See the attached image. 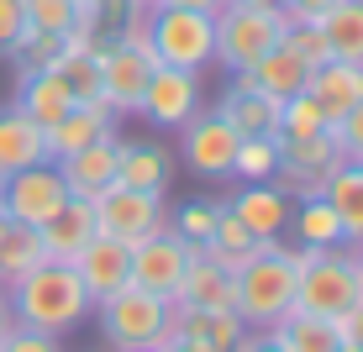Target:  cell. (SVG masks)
<instances>
[{
    "label": "cell",
    "instance_id": "obj_14",
    "mask_svg": "<svg viewBox=\"0 0 363 352\" xmlns=\"http://www.w3.org/2000/svg\"><path fill=\"white\" fill-rule=\"evenodd\" d=\"M216 116L227 121L237 137H279V100L253 90V84L237 79V74H232V84L216 100Z\"/></svg>",
    "mask_w": 363,
    "mask_h": 352
},
{
    "label": "cell",
    "instance_id": "obj_27",
    "mask_svg": "<svg viewBox=\"0 0 363 352\" xmlns=\"http://www.w3.org/2000/svg\"><path fill=\"white\" fill-rule=\"evenodd\" d=\"M237 79H247L253 90H264V95H274V100H290V95H300L306 90V79H311V69L300 64V58L284 47V37H279V47H269L264 58H258L253 69H242Z\"/></svg>",
    "mask_w": 363,
    "mask_h": 352
},
{
    "label": "cell",
    "instance_id": "obj_41",
    "mask_svg": "<svg viewBox=\"0 0 363 352\" xmlns=\"http://www.w3.org/2000/svg\"><path fill=\"white\" fill-rule=\"evenodd\" d=\"M27 16H21V0H0V53H11V42L21 37Z\"/></svg>",
    "mask_w": 363,
    "mask_h": 352
},
{
    "label": "cell",
    "instance_id": "obj_8",
    "mask_svg": "<svg viewBox=\"0 0 363 352\" xmlns=\"http://www.w3.org/2000/svg\"><path fill=\"white\" fill-rule=\"evenodd\" d=\"M69 200V184L58 174V163H32V169H16L0 179V216L21 221V226H43L58 205Z\"/></svg>",
    "mask_w": 363,
    "mask_h": 352
},
{
    "label": "cell",
    "instance_id": "obj_22",
    "mask_svg": "<svg viewBox=\"0 0 363 352\" xmlns=\"http://www.w3.org/2000/svg\"><path fill=\"white\" fill-rule=\"evenodd\" d=\"M321 195H327V205L337 210V221H342V242L347 247H363V163H347L342 158L327 174Z\"/></svg>",
    "mask_w": 363,
    "mask_h": 352
},
{
    "label": "cell",
    "instance_id": "obj_54",
    "mask_svg": "<svg viewBox=\"0 0 363 352\" xmlns=\"http://www.w3.org/2000/svg\"><path fill=\"white\" fill-rule=\"evenodd\" d=\"M0 179H6V174H0Z\"/></svg>",
    "mask_w": 363,
    "mask_h": 352
},
{
    "label": "cell",
    "instance_id": "obj_39",
    "mask_svg": "<svg viewBox=\"0 0 363 352\" xmlns=\"http://www.w3.org/2000/svg\"><path fill=\"white\" fill-rule=\"evenodd\" d=\"M327 132H332L337 153H342L347 163H363V100H358V106H347V110L332 121Z\"/></svg>",
    "mask_w": 363,
    "mask_h": 352
},
{
    "label": "cell",
    "instance_id": "obj_43",
    "mask_svg": "<svg viewBox=\"0 0 363 352\" xmlns=\"http://www.w3.org/2000/svg\"><path fill=\"white\" fill-rule=\"evenodd\" d=\"M337 331H342V342L363 347V300H358L353 310H342V316H337Z\"/></svg>",
    "mask_w": 363,
    "mask_h": 352
},
{
    "label": "cell",
    "instance_id": "obj_37",
    "mask_svg": "<svg viewBox=\"0 0 363 352\" xmlns=\"http://www.w3.org/2000/svg\"><path fill=\"white\" fill-rule=\"evenodd\" d=\"M21 16L32 32H53L64 37L74 27V0H21Z\"/></svg>",
    "mask_w": 363,
    "mask_h": 352
},
{
    "label": "cell",
    "instance_id": "obj_5",
    "mask_svg": "<svg viewBox=\"0 0 363 352\" xmlns=\"http://www.w3.org/2000/svg\"><path fill=\"white\" fill-rule=\"evenodd\" d=\"M363 300L358 284V247H327L316 263H306L295 279V310H311V316H342Z\"/></svg>",
    "mask_w": 363,
    "mask_h": 352
},
{
    "label": "cell",
    "instance_id": "obj_30",
    "mask_svg": "<svg viewBox=\"0 0 363 352\" xmlns=\"http://www.w3.org/2000/svg\"><path fill=\"white\" fill-rule=\"evenodd\" d=\"M43 258H48V247H43V237H37V226H21V221L0 226V289H11Z\"/></svg>",
    "mask_w": 363,
    "mask_h": 352
},
{
    "label": "cell",
    "instance_id": "obj_32",
    "mask_svg": "<svg viewBox=\"0 0 363 352\" xmlns=\"http://www.w3.org/2000/svg\"><path fill=\"white\" fill-rule=\"evenodd\" d=\"M279 169V137H242L232 158V184H274Z\"/></svg>",
    "mask_w": 363,
    "mask_h": 352
},
{
    "label": "cell",
    "instance_id": "obj_4",
    "mask_svg": "<svg viewBox=\"0 0 363 352\" xmlns=\"http://www.w3.org/2000/svg\"><path fill=\"white\" fill-rule=\"evenodd\" d=\"M284 37V11H269V6H227L216 11V64L227 74H242L253 69L269 47H279Z\"/></svg>",
    "mask_w": 363,
    "mask_h": 352
},
{
    "label": "cell",
    "instance_id": "obj_35",
    "mask_svg": "<svg viewBox=\"0 0 363 352\" xmlns=\"http://www.w3.org/2000/svg\"><path fill=\"white\" fill-rule=\"evenodd\" d=\"M216 205H221V200H184L179 210H169V226L190 247H206L211 242V226H216Z\"/></svg>",
    "mask_w": 363,
    "mask_h": 352
},
{
    "label": "cell",
    "instance_id": "obj_15",
    "mask_svg": "<svg viewBox=\"0 0 363 352\" xmlns=\"http://www.w3.org/2000/svg\"><path fill=\"white\" fill-rule=\"evenodd\" d=\"M11 106L48 132L53 121H64L79 100H74V90L64 84V74L48 64V69H21V84H16V100H11Z\"/></svg>",
    "mask_w": 363,
    "mask_h": 352
},
{
    "label": "cell",
    "instance_id": "obj_50",
    "mask_svg": "<svg viewBox=\"0 0 363 352\" xmlns=\"http://www.w3.org/2000/svg\"><path fill=\"white\" fill-rule=\"evenodd\" d=\"M358 284H363V247H358Z\"/></svg>",
    "mask_w": 363,
    "mask_h": 352
},
{
    "label": "cell",
    "instance_id": "obj_12",
    "mask_svg": "<svg viewBox=\"0 0 363 352\" xmlns=\"http://www.w3.org/2000/svg\"><path fill=\"white\" fill-rule=\"evenodd\" d=\"M342 163L337 153L332 132L321 137H300V142H284L279 137V169H274V184H279L290 200H306V195H321V184H327V174Z\"/></svg>",
    "mask_w": 363,
    "mask_h": 352
},
{
    "label": "cell",
    "instance_id": "obj_40",
    "mask_svg": "<svg viewBox=\"0 0 363 352\" xmlns=\"http://www.w3.org/2000/svg\"><path fill=\"white\" fill-rule=\"evenodd\" d=\"M0 352H64V347H58V336L37 331V326H21V321H11L6 331H0Z\"/></svg>",
    "mask_w": 363,
    "mask_h": 352
},
{
    "label": "cell",
    "instance_id": "obj_28",
    "mask_svg": "<svg viewBox=\"0 0 363 352\" xmlns=\"http://www.w3.org/2000/svg\"><path fill=\"white\" fill-rule=\"evenodd\" d=\"M174 300L200 305V310H232L237 289H232V273L216 268V263L195 247V258H190V268H184V284H179V295H174Z\"/></svg>",
    "mask_w": 363,
    "mask_h": 352
},
{
    "label": "cell",
    "instance_id": "obj_24",
    "mask_svg": "<svg viewBox=\"0 0 363 352\" xmlns=\"http://www.w3.org/2000/svg\"><path fill=\"white\" fill-rule=\"evenodd\" d=\"M269 242H274V237H269ZM269 242H264V237H253V232H247V226H242V221H237L232 210H227V200H221V205H216V226H211V242L200 247V253H206L211 263H216V268L237 273L247 258H258V253H264Z\"/></svg>",
    "mask_w": 363,
    "mask_h": 352
},
{
    "label": "cell",
    "instance_id": "obj_11",
    "mask_svg": "<svg viewBox=\"0 0 363 352\" xmlns=\"http://www.w3.org/2000/svg\"><path fill=\"white\" fill-rule=\"evenodd\" d=\"M190 258H195V247L169 226V232H158V237H147V242L132 247V284L147 289V295H158V300H174L179 284H184Z\"/></svg>",
    "mask_w": 363,
    "mask_h": 352
},
{
    "label": "cell",
    "instance_id": "obj_16",
    "mask_svg": "<svg viewBox=\"0 0 363 352\" xmlns=\"http://www.w3.org/2000/svg\"><path fill=\"white\" fill-rule=\"evenodd\" d=\"M290 205L295 200L279 190V184H237V190L227 195V210L237 221L247 226L253 237H284V226H290Z\"/></svg>",
    "mask_w": 363,
    "mask_h": 352
},
{
    "label": "cell",
    "instance_id": "obj_6",
    "mask_svg": "<svg viewBox=\"0 0 363 352\" xmlns=\"http://www.w3.org/2000/svg\"><path fill=\"white\" fill-rule=\"evenodd\" d=\"M95 210V232L116 237V242H147V237L169 232V200L158 190H127V184H111V190H100L90 200Z\"/></svg>",
    "mask_w": 363,
    "mask_h": 352
},
{
    "label": "cell",
    "instance_id": "obj_49",
    "mask_svg": "<svg viewBox=\"0 0 363 352\" xmlns=\"http://www.w3.org/2000/svg\"><path fill=\"white\" fill-rule=\"evenodd\" d=\"M11 326V300H6V289H0V331Z\"/></svg>",
    "mask_w": 363,
    "mask_h": 352
},
{
    "label": "cell",
    "instance_id": "obj_25",
    "mask_svg": "<svg viewBox=\"0 0 363 352\" xmlns=\"http://www.w3.org/2000/svg\"><path fill=\"white\" fill-rule=\"evenodd\" d=\"M32 163H48V132L27 121L16 106L0 110V174L32 169Z\"/></svg>",
    "mask_w": 363,
    "mask_h": 352
},
{
    "label": "cell",
    "instance_id": "obj_44",
    "mask_svg": "<svg viewBox=\"0 0 363 352\" xmlns=\"http://www.w3.org/2000/svg\"><path fill=\"white\" fill-rule=\"evenodd\" d=\"M232 352H279V342H274L269 331H253V326H247V331H242V342H237Z\"/></svg>",
    "mask_w": 363,
    "mask_h": 352
},
{
    "label": "cell",
    "instance_id": "obj_53",
    "mask_svg": "<svg viewBox=\"0 0 363 352\" xmlns=\"http://www.w3.org/2000/svg\"><path fill=\"white\" fill-rule=\"evenodd\" d=\"M0 226H6V216H0Z\"/></svg>",
    "mask_w": 363,
    "mask_h": 352
},
{
    "label": "cell",
    "instance_id": "obj_26",
    "mask_svg": "<svg viewBox=\"0 0 363 352\" xmlns=\"http://www.w3.org/2000/svg\"><path fill=\"white\" fill-rule=\"evenodd\" d=\"M269 336L279 342V352H337L342 347V331H337L332 316H311V310H290L269 326Z\"/></svg>",
    "mask_w": 363,
    "mask_h": 352
},
{
    "label": "cell",
    "instance_id": "obj_9",
    "mask_svg": "<svg viewBox=\"0 0 363 352\" xmlns=\"http://www.w3.org/2000/svg\"><path fill=\"white\" fill-rule=\"evenodd\" d=\"M195 110H206V84H200V74H195V69H169V64H158L153 79H147V90H143L137 116H147L158 132H179Z\"/></svg>",
    "mask_w": 363,
    "mask_h": 352
},
{
    "label": "cell",
    "instance_id": "obj_23",
    "mask_svg": "<svg viewBox=\"0 0 363 352\" xmlns=\"http://www.w3.org/2000/svg\"><path fill=\"white\" fill-rule=\"evenodd\" d=\"M169 174H174L169 147H158V142H116V184L164 195L169 190Z\"/></svg>",
    "mask_w": 363,
    "mask_h": 352
},
{
    "label": "cell",
    "instance_id": "obj_20",
    "mask_svg": "<svg viewBox=\"0 0 363 352\" xmlns=\"http://www.w3.org/2000/svg\"><path fill=\"white\" fill-rule=\"evenodd\" d=\"M37 237H43V247H48V258H53V263H74V253L95 237V210H90V200H74V195H69L53 216L37 226Z\"/></svg>",
    "mask_w": 363,
    "mask_h": 352
},
{
    "label": "cell",
    "instance_id": "obj_19",
    "mask_svg": "<svg viewBox=\"0 0 363 352\" xmlns=\"http://www.w3.org/2000/svg\"><path fill=\"white\" fill-rule=\"evenodd\" d=\"M169 316L179 326V342H206L216 352H232L247 331L237 310H200V305H184V300H169Z\"/></svg>",
    "mask_w": 363,
    "mask_h": 352
},
{
    "label": "cell",
    "instance_id": "obj_47",
    "mask_svg": "<svg viewBox=\"0 0 363 352\" xmlns=\"http://www.w3.org/2000/svg\"><path fill=\"white\" fill-rule=\"evenodd\" d=\"M153 6H158V0H127V11H132V16H147Z\"/></svg>",
    "mask_w": 363,
    "mask_h": 352
},
{
    "label": "cell",
    "instance_id": "obj_36",
    "mask_svg": "<svg viewBox=\"0 0 363 352\" xmlns=\"http://www.w3.org/2000/svg\"><path fill=\"white\" fill-rule=\"evenodd\" d=\"M58 53H64V37L32 32V27H21V37L11 42V58H16V69H48V64H58Z\"/></svg>",
    "mask_w": 363,
    "mask_h": 352
},
{
    "label": "cell",
    "instance_id": "obj_17",
    "mask_svg": "<svg viewBox=\"0 0 363 352\" xmlns=\"http://www.w3.org/2000/svg\"><path fill=\"white\" fill-rule=\"evenodd\" d=\"M116 142L121 137H100V142L79 147V153H69V158H53L74 200H95L100 190L116 184Z\"/></svg>",
    "mask_w": 363,
    "mask_h": 352
},
{
    "label": "cell",
    "instance_id": "obj_1",
    "mask_svg": "<svg viewBox=\"0 0 363 352\" xmlns=\"http://www.w3.org/2000/svg\"><path fill=\"white\" fill-rule=\"evenodd\" d=\"M6 300H11V321L37 326V331H48V336H64L69 326H79L95 310L90 295H84V284H79V273H74L69 263H53V258H43L32 273H21V279L6 289Z\"/></svg>",
    "mask_w": 363,
    "mask_h": 352
},
{
    "label": "cell",
    "instance_id": "obj_18",
    "mask_svg": "<svg viewBox=\"0 0 363 352\" xmlns=\"http://www.w3.org/2000/svg\"><path fill=\"white\" fill-rule=\"evenodd\" d=\"M100 137H116V116H111L106 100L95 95V100H79L64 121L48 127V158H69V153H79V147L100 142Z\"/></svg>",
    "mask_w": 363,
    "mask_h": 352
},
{
    "label": "cell",
    "instance_id": "obj_51",
    "mask_svg": "<svg viewBox=\"0 0 363 352\" xmlns=\"http://www.w3.org/2000/svg\"><path fill=\"white\" fill-rule=\"evenodd\" d=\"M337 352H363V347H353V342H342V347H337Z\"/></svg>",
    "mask_w": 363,
    "mask_h": 352
},
{
    "label": "cell",
    "instance_id": "obj_31",
    "mask_svg": "<svg viewBox=\"0 0 363 352\" xmlns=\"http://www.w3.org/2000/svg\"><path fill=\"white\" fill-rule=\"evenodd\" d=\"M316 27H321V37H327V53L332 58L363 64V0H337Z\"/></svg>",
    "mask_w": 363,
    "mask_h": 352
},
{
    "label": "cell",
    "instance_id": "obj_3",
    "mask_svg": "<svg viewBox=\"0 0 363 352\" xmlns=\"http://www.w3.org/2000/svg\"><path fill=\"white\" fill-rule=\"evenodd\" d=\"M147 42H153L158 64L200 74V69L216 64V16L179 11V6H153L147 11Z\"/></svg>",
    "mask_w": 363,
    "mask_h": 352
},
{
    "label": "cell",
    "instance_id": "obj_52",
    "mask_svg": "<svg viewBox=\"0 0 363 352\" xmlns=\"http://www.w3.org/2000/svg\"><path fill=\"white\" fill-rule=\"evenodd\" d=\"M132 352H153V347H132Z\"/></svg>",
    "mask_w": 363,
    "mask_h": 352
},
{
    "label": "cell",
    "instance_id": "obj_7",
    "mask_svg": "<svg viewBox=\"0 0 363 352\" xmlns=\"http://www.w3.org/2000/svg\"><path fill=\"white\" fill-rule=\"evenodd\" d=\"M169 316V300L147 295L137 284H121L116 295L95 300V321H100V336H106L111 352H132V347H153L158 326Z\"/></svg>",
    "mask_w": 363,
    "mask_h": 352
},
{
    "label": "cell",
    "instance_id": "obj_42",
    "mask_svg": "<svg viewBox=\"0 0 363 352\" xmlns=\"http://www.w3.org/2000/svg\"><path fill=\"white\" fill-rule=\"evenodd\" d=\"M332 6L337 0H290V6H284V27H290V21H321Z\"/></svg>",
    "mask_w": 363,
    "mask_h": 352
},
{
    "label": "cell",
    "instance_id": "obj_21",
    "mask_svg": "<svg viewBox=\"0 0 363 352\" xmlns=\"http://www.w3.org/2000/svg\"><path fill=\"white\" fill-rule=\"evenodd\" d=\"M306 95L327 110V121H337L347 106L363 100V64H347V58H327V64L311 69L306 79Z\"/></svg>",
    "mask_w": 363,
    "mask_h": 352
},
{
    "label": "cell",
    "instance_id": "obj_46",
    "mask_svg": "<svg viewBox=\"0 0 363 352\" xmlns=\"http://www.w3.org/2000/svg\"><path fill=\"white\" fill-rule=\"evenodd\" d=\"M164 352H216V347H206V342H174V347H164Z\"/></svg>",
    "mask_w": 363,
    "mask_h": 352
},
{
    "label": "cell",
    "instance_id": "obj_33",
    "mask_svg": "<svg viewBox=\"0 0 363 352\" xmlns=\"http://www.w3.org/2000/svg\"><path fill=\"white\" fill-rule=\"evenodd\" d=\"M58 74H64V84L74 90V100H95L100 95V53L95 47H69L64 42V53H58Z\"/></svg>",
    "mask_w": 363,
    "mask_h": 352
},
{
    "label": "cell",
    "instance_id": "obj_45",
    "mask_svg": "<svg viewBox=\"0 0 363 352\" xmlns=\"http://www.w3.org/2000/svg\"><path fill=\"white\" fill-rule=\"evenodd\" d=\"M158 6H179V11H206V16H216L227 0H158Z\"/></svg>",
    "mask_w": 363,
    "mask_h": 352
},
{
    "label": "cell",
    "instance_id": "obj_38",
    "mask_svg": "<svg viewBox=\"0 0 363 352\" xmlns=\"http://www.w3.org/2000/svg\"><path fill=\"white\" fill-rule=\"evenodd\" d=\"M284 47H290L306 69H316V64H327V58H332L327 53V37H321L316 21H290V27H284Z\"/></svg>",
    "mask_w": 363,
    "mask_h": 352
},
{
    "label": "cell",
    "instance_id": "obj_10",
    "mask_svg": "<svg viewBox=\"0 0 363 352\" xmlns=\"http://www.w3.org/2000/svg\"><path fill=\"white\" fill-rule=\"evenodd\" d=\"M237 137L216 110H195L179 127V158L184 169L200 174V179H232V158H237Z\"/></svg>",
    "mask_w": 363,
    "mask_h": 352
},
{
    "label": "cell",
    "instance_id": "obj_48",
    "mask_svg": "<svg viewBox=\"0 0 363 352\" xmlns=\"http://www.w3.org/2000/svg\"><path fill=\"white\" fill-rule=\"evenodd\" d=\"M237 6H269V11H284L290 0H237Z\"/></svg>",
    "mask_w": 363,
    "mask_h": 352
},
{
    "label": "cell",
    "instance_id": "obj_13",
    "mask_svg": "<svg viewBox=\"0 0 363 352\" xmlns=\"http://www.w3.org/2000/svg\"><path fill=\"white\" fill-rule=\"evenodd\" d=\"M69 268L79 273L84 295H90V305H95V300L116 295L121 284H132V247H127V242H116V237H106V232H95L90 242L74 253Z\"/></svg>",
    "mask_w": 363,
    "mask_h": 352
},
{
    "label": "cell",
    "instance_id": "obj_34",
    "mask_svg": "<svg viewBox=\"0 0 363 352\" xmlns=\"http://www.w3.org/2000/svg\"><path fill=\"white\" fill-rule=\"evenodd\" d=\"M327 127H332L327 110H321L306 90L290 95V100H279V137H284V142H300V137H321Z\"/></svg>",
    "mask_w": 363,
    "mask_h": 352
},
{
    "label": "cell",
    "instance_id": "obj_29",
    "mask_svg": "<svg viewBox=\"0 0 363 352\" xmlns=\"http://www.w3.org/2000/svg\"><path fill=\"white\" fill-rule=\"evenodd\" d=\"M284 232H295L300 247H316V253H327V247H347L342 242V221H337V210L327 205V195H306L300 205H290V226Z\"/></svg>",
    "mask_w": 363,
    "mask_h": 352
},
{
    "label": "cell",
    "instance_id": "obj_2",
    "mask_svg": "<svg viewBox=\"0 0 363 352\" xmlns=\"http://www.w3.org/2000/svg\"><path fill=\"white\" fill-rule=\"evenodd\" d=\"M284 247H290V242L274 237L264 253L247 258L242 268L232 273V289H237L232 310L242 316V326H253V331H269L279 316H290V310H295V279H300V268L290 263Z\"/></svg>",
    "mask_w": 363,
    "mask_h": 352
}]
</instances>
